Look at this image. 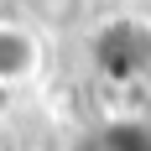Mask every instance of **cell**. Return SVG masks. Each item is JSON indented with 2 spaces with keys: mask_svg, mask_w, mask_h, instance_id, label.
Returning a JSON list of instances; mask_svg holds the SVG:
<instances>
[{
  "mask_svg": "<svg viewBox=\"0 0 151 151\" xmlns=\"http://www.w3.org/2000/svg\"><path fill=\"white\" fill-rule=\"evenodd\" d=\"M99 63H104V73H115V78L146 73L151 68V31L141 26V21H115V26L99 37Z\"/></svg>",
  "mask_w": 151,
  "mask_h": 151,
  "instance_id": "1",
  "label": "cell"
},
{
  "mask_svg": "<svg viewBox=\"0 0 151 151\" xmlns=\"http://www.w3.org/2000/svg\"><path fill=\"white\" fill-rule=\"evenodd\" d=\"M37 68V42H31V31L21 26H0V83L5 78H21Z\"/></svg>",
  "mask_w": 151,
  "mask_h": 151,
  "instance_id": "2",
  "label": "cell"
},
{
  "mask_svg": "<svg viewBox=\"0 0 151 151\" xmlns=\"http://www.w3.org/2000/svg\"><path fill=\"white\" fill-rule=\"evenodd\" d=\"M37 5V16H42L47 26H68V21H78V0H31Z\"/></svg>",
  "mask_w": 151,
  "mask_h": 151,
  "instance_id": "3",
  "label": "cell"
}]
</instances>
